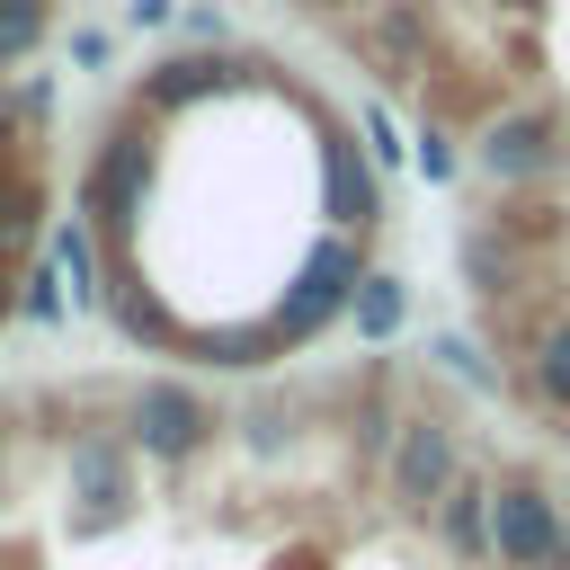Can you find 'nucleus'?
<instances>
[{
	"label": "nucleus",
	"instance_id": "nucleus-3",
	"mask_svg": "<svg viewBox=\"0 0 570 570\" xmlns=\"http://www.w3.org/2000/svg\"><path fill=\"white\" fill-rule=\"evenodd\" d=\"M561 534H570V517H561V499L543 481H490V552H499V570H552Z\"/></svg>",
	"mask_w": 570,
	"mask_h": 570
},
{
	"label": "nucleus",
	"instance_id": "nucleus-12",
	"mask_svg": "<svg viewBox=\"0 0 570 570\" xmlns=\"http://www.w3.org/2000/svg\"><path fill=\"white\" fill-rule=\"evenodd\" d=\"M525 392H534L543 410H561V419H570V312H561V321H543V330L525 338Z\"/></svg>",
	"mask_w": 570,
	"mask_h": 570
},
{
	"label": "nucleus",
	"instance_id": "nucleus-22",
	"mask_svg": "<svg viewBox=\"0 0 570 570\" xmlns=\"http://www.w3.org/2000/svg\"><path fill=\"white\" fill-rule=\"evenodd\" d=\"M365 142H374V160H383V169H401V134H392V116H383V107H365Z\"/></svg>",
	"mask_w": 570,
	"mask_h": 570
},
{
	"label": "nucleus",
	"instance_id": "nucleus-11",
	"mask_svg": "<svg viewBox=\"0 0 570 570\" xmlns=\"http://www.w3.org/2000/svg\"><path fill=\"white\" fill-rule=\"evenodd\" d=\"M543 160H552L543 116H499V125L481 134V169H490V178H508V187H517V178H534Z\"/></svg>",
	"mask_w": 570,
	"mask_h": 570
},
{
	"label": "nucleus",
	"instance_id": "nucleus-8",
	"mask_svg": "<svg viewBox=\"0 0 570 570\" xmlns=\"http://www.w3.org/2000/svg\"><path fill=\"white\" fill-rule=\"evenodd\" d=\"M436 543H445L463 570L499 561V552H490V481H472V472H463V481L436 499Z\"/></svg>",
	"mask_w": 570,
	"mask_h": 570
},
{
	"label": "nucleus",
	"instance_id": "nucleus-23",
	"mask_svg": "<svg viewBox=\"0 0 570 570\" xmlns=\"http://www.w3.org/2000/svg\"><path fill=\"white\" fill-rule=\"evenodd\" d=\"M419 169H428V178H454V142H445V134H436V125H428V134H419Z\"/></svg>",
	"mask_w": 570,
	"mask_h": 570
},
{
	"label": "nucleus",
	"instance_id": "nucleus-27",
	"mask_svg": "<svg viewBox=\"0 0 570 570\" xmlns=\"http://www.w3.org/2000/svg\"><path fill=\"white\" fill-rule=\"evenodd\" d=\"M552 570H570V534H561V561H552Z\"/></svg>",
	"mask_w": 570,
	"mask_h": 570
},
{
	"label": "nucleus",
	"instance_id": "nucleus-1",
	"mask_svg": "<svg viewBox=\"0 0 570 570\" xmlns=\"http://www.w3.org/2000/svg\"><path fill=\"white\" fill-rule=\"evenodd\" d=\"M151 178H160V142H151V116L134 107V116H116L107 134H98V151H89V178H80V223L98 232V240H134V223H142V205H151Z\"/></svg>",
	"mask_w": 570,
	"mask_h": 570
},
{
	"label": "nucleus",
	"instance_id": "nucleus-17",
	"mask_svg": "<svg viewBox=\"0 0 570 570\" xmlns=\"http://www.w3.org/2000/svg\"><path fill=\"white\" fill-rule=\"evenodd\" d=\"M374 45H383V62H392V71H410V62L428 53V18H419L410 0H392V9L374 18Z\"/></svg>",
	"mask_w": 570,
	"mask_h": 570
},
{
	"label": "nucleus",
	"instance_id": "nucleus-6",
	"mask_svg": "<svg viewBox=\"0 0 570 570\" xmlns=\"http://www.w3.org/2000/svg\"><path fill=\"white\" fill-rule=\"evenodd\" d=\"M249 80V62L240 53H169V62H151L142 71V89H134V107L142 116H169V107H196V98H214V89H240Z\"/></svg>",
	"mask_w": 570,
	"mask_h": 570
},
{
	"label": "nucleus",
	"instance_id": "nucleus-28",
	"mask_svg": "<svg viewBox=\"0 0 570 570\" xmlns=\"http://www.w3.org/2000/svg\"><path fill=\"white\" fill-rule=\"evenodd\" d=\"M0 196H9V178H0Z\"/></svg>",
	"mask_w": 570,
	"mask_h": 570
},
{
	"label": "nucleus",
	"instance_id": "nucleus-26",
	"mask_svg": "<svg viewBox=\"0 0 570 570\" xmlns=\"http://www.w3.org/2000/svg\"><path fill=\"white\" fill-rule=\"evenodd\" d=\"M0 312H18V267H9V249H0Z\"/></svg>",
	"mask_w": 570,
	"mask_h": 570
},
{
	"label": "nucleus",
	"instance_id": "nucleus-16",
	"mask_svg": "<svg viewBox=\"0 0 570 570\" xmlns=\"http://www.w3.org/2000/svg\"><path fill=\"white\" fill-rule=\"evenodd\" d=\"M53 258H62V276H71V303H107V276H98V258H89V223H53Z\"/></svg>",
	"mask_w": 570,
	"mask_h": 570
},
{
	"label": "nucleus",
	"instance_id": "nucleus-15",
	"mask_svg": "<svg viewBox=\"0 0 570 570\" xmlns=\"http://www.w3.org/2000/svg\"><path fill=\"white\" fill-rule=\"evenodd\" d=\"M107 312H116V321H125V338H142V347H178V338H187L178 321H160V312H151V294H142L134 276H116V285H107Z\"/></svg>",
	"mask_w": 570,
	"mask_h": 570
},
{
	"label": "nucleus",
	"instance_id": "nucleus-4",
	"mask_svg": "<svg viewBox=\"0 0 570 570\" xmlns=\"http://www.w3.org/2000/svg\"><path fill=\"white\" fill-rule=\"evenodd\" d=\"M392 508H428L436 517V499L463 481V445H454V428H436V419H410V428H392Z\"/></svg>",
	"mask_w": 570,
	"mask_h": 570
},
{
	"label": "nucleus",
	"instance_id": "nucleus-19",
	"mask_svg": "<svg viewBox=\"0 0 570 570\" xmlns=\"http://www.w3.org/2000/svg\"><path fill=\"white\" fill-rule=\"evenodd\" d=\"M18 312H27L36 330H53V321L71 312V294L53 285V267H27V276H18Z\"/></svg>",
	"mask_w": 570,
	"mask_h": 570
},
{
	"label": "nucleus",
	"instance_id": "nucleus-20",
	"mask_svg": "<svg viewBox=\"0 0 570 570\" xmlns=\"http://www.w3.org/2000/svg\"><path fill=\"white\" fill-rule=\"evenodd\" d=\"M36 223H45L36 187H18V178H9V196H0V249H27V240H36Z\"/></svg>",
	"mask_w": 570,
	"mask_h": 570
},
{
	"label": "nucleus",
	"instance_id": "nucleus-5",
	"mask_svg": "<svg viewBox=\"0 0 570 570\" xmlns=\"http://www.w3.org/2000/svg\"><path fill=\"white\" fill-rule=\"evenodd\" d=\"M125 419H134V445H142V454H160V463H187V454L205 445V428H214V419H205V401H196L187 383H142Z\"/></svg>",
	"mask_w": 570,
	"mask_h": 570
},
{
	"label": "nucleus",
	"instance_id": "nucleus-9",
	"mask_svg": "<svg viewBox=\"0 0 570 570\" xmlns=\"http://www.w3.org/2000/svg\"><path fill=\"white\" fill-rule=\"evenodd\" d=\"M71 490H80V517H125L134 508V481H125V454L107 445V436H80L71 445Z\"/></svg>",
	"mask_w": 570,
	"mask_h": 570
},
{
	"label": "nucleus",
	"instance_id": "nucleus-21",
	"mask_svg": "<svg viewBox=\"0 0 570 570\" xmlns=\"http://www.w3.org/2000/svg\"><path fill=\"white\" fill-rule=\"evenodd\" d=\"M428 356H436V365H445V374H463V383H481V392H490V383H499V374H490V365H481V347H472V338H463V330H436V347H428Z\"/></svg>",
	"mask_w": 570,
	"mask_h": 570
},
{
	"label": "nucleus",
	"instance_id": "nucleus-10",
	"mask_svg": "<svg viewBox=\"0 0 570 570\" xmlns=\"http://www.w3.org/2000/svg\"><path fill=\"white\" fill-rule=\"evenodd\" d=\"M454 258H463V285H481L490 303L517 285V232H508V223H490V214H481V223H463Z\"/></svg>",
	"mask_w": 570,
	"mask_h": 570
},
{
	"label": "nucleus",
	"instance_id": "nucleus-2",
	"mask_svg": "<svg viewBox=\"0 0 570 570\" xmlns=\"http://www.w3.org/2000/svg\"><path fill=\"white\" fill-rule=\"evenodd\" d=\"M356 285H365V240H356V232H321V240L303 249V267L276 285V303H267V338H276V347L321 338L330 321H347Z\"/></svg>",
	"mask_w": 570,
	"mask_h": 570
},
{
	"label": "nucleus",
	"instance_id": "nucleus-14",
	"mask_svg": "<svg viewBox=\"0 0 570 570\" xmlns=\"http://www.w3.org/2000/svg\"><path fill=\"white\" fill-rule=\"evenodd\" d=\"M178 347H187L196 365H267V356H276V338H267V330H240V321H205V330H187Z\"/></svg>",
	"mask_w": 570,
	"mask_h": 570
},
{
	"label": "nucleus",
	"instance_id": "nucleus-13",
	"mask_svg": "<svg viewBox=\"0 0 570 570\" xmlns=\"http://www.w3.org/2000/svg\"><path fill=\"white\" fill-rule=\"evenodd\" d=\"M347 321H356V338H392L401 321H410V285L401 276H383V267H365V285H356V303H347Z\"/></svg>",
	"mask_w": 570,
	"mask_h": 570
},
{
	"label": "nucleus",
	"instance_id": "nucleus-7",
	"mask_svg": "<svg viewBox=\"0 0 570 570\" xmlns=\"http://www.w3.org/2000/svg\"><path fill=\"white\" fill-rule=\"evenodd\" d=\"M321 178H330V205H338V232H356L365 240V223L383 214V196H374V169L356 160V142L321 116Z\"/></svg>",
	"mask_w": 570,
	"mask_h": 570
},
{
	"label": "nucleus",
	"instance_id": "nucleus-18",
	"mask_svg": "<svg viewBox=\"0 0 570 570\" xmlns=\"http://www.w3.org/2000/svg\"><path fill=\"white\" fill-rule=\"evenodd\" d=\"M45 27H53V9H45V0H0V71H9V62H27V53L45 45Z\"/></svg>",
	"mask_w": 570,
	"mask_h": 570
},
{
	"label": "nucleus",
	"instance_id": "nucleus-24",
	"mask_svg": "<svg viewBox=\"0 0 570 570\" xmlns=\"http://www.w3.org/2000/svg\"><path fill=\"white\" fill-rule=\"evenodd\" d=\"M71 62H80V71H98V62H107V36H98V27H80V36H71Z\"/></svg>",
	"mask_w": 570,
	"mask_h": 570
},
{
	"label": "nucleus",
	"instance_id": "nucleus-25",
	"mask_svg": "<svg viewBox=\"0 0 570 570\" xmlns=\"http://www.w3.org/2000/svg\"><path fill=\"white\" fill-rule=\"evenodd\" d=\"M169 9H178V0H125V18H134V27H169Z\"/></svg>",
	"mask_w": 570,
	"mask_h": 570
}]
</instances>
